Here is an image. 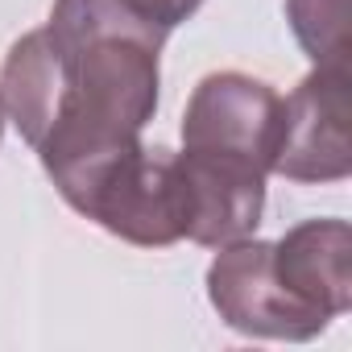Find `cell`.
Listing matches in <instances>:
<instances>
[{"instance_id": "6da1fadb", "label": "cell", "mask_w": 352, "mask_h": 352, "mask_svg": "<svg viewBox=\"0 0 352 352\" xmlns=\"http://www.w3.org/2000/svg\"><path fill=\"white\" fill-rule=\"evenodd\" d=\"M170 30L129 0H54L0 63V100L46 179L83 212L145 145Z\"/></svg>"}, {"instance_id": "7a4b0ae2", "label": "cell", "mask_w": 352, "mask_h": 352, "mask_svg": "<svg viewBox=\"0 0 352 352\" xmlns=\"http://www.w3.org/2000/svg\"><path fill=\"white\" fill-rule=\"evenodd\" d=\"M282 129V91L249 71H212L183 108V153L270 179Z\"/></svg>"}, {"instance_id": "3957f363", "label": "cell", "mask_w": 352, "mask_h": 352, "mask_svg": "<svg viewBox=\"0 0 352 352\" xmlns=\"http://www.w3.org/2000/svg\"><path fill=\"white\" fill-rule=\"evenodd\" d=\"M79 216L137 249H170L187 241V191L174 149L141 145Z\"/></svg>"}, {"instance_id": "277c9868", "label": "cell", "mask_w": 352, "mask_h": 352, "mask_svg": "<svg viewBox=\"0 0 352 352\" xmlns=\"http://www.w3.org/2000/svg\"><path fill=\"white\" fill-rule=\"evenodd\" d=\"M348 116V67H311V75L282 96L274 174L290 183H344L352 174Z\"/></svg>"}, {"instance_id": "5b68a950", "label": "cell", "mask_w": 352, "mask_h": 352, "mask_svg": "<svg viewBox=\"0 0 352 352\" xmlns=\"http://www.w3.org/2000/svg\"><path fill=\"white\" fill-rule=\"evenodd\" d=\"M208 302L216 307V315L253 340H315L319 331H327L323 319H315L307 307H298L278 274H274V257H270V241L241 236L216 249L212 265H208Z\"/></svg>"}, {"instance_id": "8992f818", "label": "cell", "mask_w": 352, "mask_h": 352, "mask_svg": "<svg viewBox=\"0 0 352 352\" xmlns=\"http://www.w3.org/2000/svg\"><path fill=\"white\" fill-rule=\"evenodd\" d=\"M282 290L331 327L352 307V228L340 216H319L270 241Z\"/></svg>"}, {"instance_id": "52a82bcc", "label": "cell", "mask_w": 352, "mask_h": 352, "mask_svg": "<svg viewBox=\"0 0 352 352\" xmlns=\"http://www.w3.org/2000/svg\"><path fill=\"white\" fill-rule=\"evenodd\" d=\"M286 25L315 67H348V0H286Z\"/></svg>"}, {"instance_id": "ba28073f", "label": "cell", "mask_w": 352, "mask_h": 352, "mask_svg": "<svg viewBox=\"0 0 352 352\" xmlns=\"http://www.w3.org/2000/svg\"><path fill=\"white\" fill-rule=\"evenodd\" d=\"M129 5H137L149 21H157L162 30H179L183 21H191L195 13H199V5L204 0H129Z\"/></svg>"}, {"instance_id": "9c48e42d", "label": "cell", "mask_w": 352, "mask_h": 352, "mask_svg": "<svg viewBox=\"0 0 352 352\" xmlns=\"http://www.w3.org/2000/svg\"><path fill=\"white\" fill-rule=\"evenodd\" d=\"M5 120H9V112H5V100H0V137H5Z\"/></svg>"}]
</instances>
